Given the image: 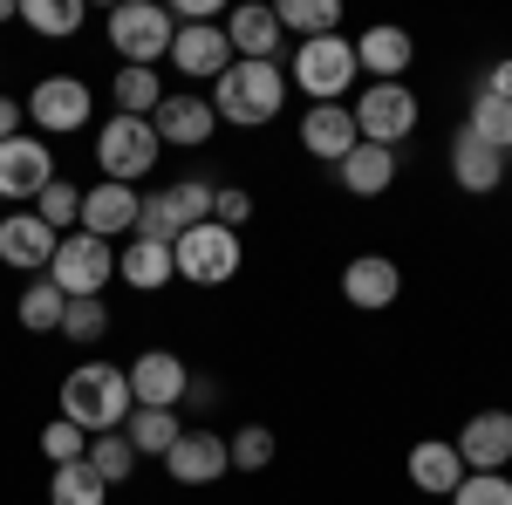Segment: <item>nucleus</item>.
I'll return each instance as SVG.
<instances>
[{"label": "nucleus", "mask_w": 512, "mask_h": 505, "mask_svg": "<svg viewBox=\"0 0 512 505\" xmlns=\"http://www.w3.org/2000/svg\"><path fill=\"white\" fill-rule=\"evenodd\" d=\"M137 403H130V376H123L117 362H76L69 376H62V417L89 437H103V430H123Z\"/></svg>", "instance_id": "obj_1"}, {"label": "nucleus", "mask_w": 512, "mask_h": 505, "mask_svg": "<svg viewBox=\"0 0 512 505\" xmlns=\"http://www.w3.org/2000/svg\"><path fill=\"white\" fill-rule=\"evenodd\" d=\"M287 110V69L280 62H233L219 76V96H212V117L233 123V130H260Z\"/></svg>", "instance_id": "obj_2"}, {"label": "nucleus", "mask_w": 512, "mask_h": 505, "mask_svg": "<svg viewBox=\"0 0 512 505\" xmlns=\"http://www.w3.org/2000/svg\"><path fill=\"white\" fill-rule=\"evenodd\" d=\"M287 76H294V89L308 96V103H342L355 89V41L349 35H321V41H301L294 55H287Z\"/></svg>", "instance_id": "obj_3"}, {"label": "nucleus", "mask_w": 512, "mask_h": 505, "mask_svg": "<svg viewBox=\"0 0 512 505\" xmlns=\"http://www.w3.org/2000/svg\"><path fill=\"white\" fill-rule=\"evenodd\" d=\"M171 35H178V21H171V7H158V0H123V7H110V48L123 55V69H158L164 55H171Z\"/></svg>", "instance_id": "obj_4"}, {"label": "nucleus", "mask_w": 512, "mask_h": 505, "mask_svg": "<svg viewBox=\"0 0 512 505\" xmlns=\"http://www.w3.org/2000/svg\"><path fill=\"white\" fill-rule=\"evenodd\" d=\"M110 273H117V246L96 233H62L55 239V260H48V280L69 294V301H103V287H110Z\"/></svg>", "instance_id": "obj_5"}, {"label": "nucleus", "mask_w": 512, "mask_h": 505, "mask_svg": "<svg viewBox=\"0 0 512 505\" xmlns=\"http://www.w3.org/2000/svg\"><path fill=\"white\" fill-rule=\"evenodd\" d=\"M239 260H246V246L219 219H205V226L171 239V267H178V280H192V287H226L239 273Z\"/></svg>", "instance_id": "obj_6"}, {"label": "nucleus", "mask_w": 512, "mask_h": 505, "mask_svg": "<svg viewBox=\"0 0 512 505\" xmlns=\"http://www.w3.org/2000/svg\"><path fill=\"white\" fill-rule=\"evenodd\" d=\"M158 157H164V144H158V130H151V117H110L103 130H96V164H103L110 185L151 178Z\"/></svg>", "instance_id": "obj_7"}, {"label": "nucleus", "mask_w": 512, "mask_h": 505, "mask_svg": "<svg viewBox=\"0 0 512 505\" xmlns=\"http://www.w3.org/2000/svg\"><path fill=\"white\" fill-rule=\"evenodd\" d=\"M349 117H355V137L362 144H383V151H396L410 130H417V96H410V82H369L362 96L349 103Z\"/></svg>", "instance_id": "obj_8"}, {"label": "nucleus", "mask_w": 512, "mask_h": 505, "mask_svg": "<svg viewBox=\"0 0 512 505\" xmlns=\"http://www.w3.org/2000/svg\"><path fill=\"white\" fill-rule=\"evenodd\" d=\"M21 110L35 123V137H76L89 110H96V96H89V82L82 76H41L28 96H21Z\"/></svg>", "instance_id": "obj_9"}, {"label": "nucleus", "mask_w": 512, "mask_h": 505, "mask_svg": "<svg viewBox=\"0 0 512 505\" xmlns=\"http://www.w3.org/2000/svg\"><path fill=\"white\" fill-rule=\"evenodd\" d=\"M55 178H62V171H55L48 137L21 130V137H7V144H0V205H28V198H41Z\"/></svg>", "instance_id": "obj_10"}, {"label": "nucleus", "mask_w": 512, "mask_h": 505, "mask_svg": "<svg viewBox=\"0 0 512 505\" xmlns=\"http://www.w3.org/2000/svg\"><path fill=\"white\" fill-rule=\"evenodd\" d=\"M164 62H171L178 76H192V82H219L226 69H233V41H226L219 21H178Z\"/></svg>", "instance_id": "obj_11"}, {"label": "nucleus", "mask_w": 512, "mask_h": 505, "mask_svg": "<svg viewBox=\"0 0 512 505\" xmlns=\"http://www.w3.org/2000/svg\"><path fill=\"white\" fill-rule=\"evenodd\" d=\"M123 376H130V403L137 410H178L185 403V383H192L185 355H171V349H144Z\"/></svg>", "instance_id": "obj_12"}, {"label": "nucleus", "mask_w": 512, "mask_h": 505, "mask_svg": "<svg viewBox=\"0 0 512 505\" xmlns=\"http://www.w3.org/2000/svg\"><path fill=\"white\" fill-rule=\"evenodd\" d=\"M164 471H171V485H185V492H198V485H219L226 471H233V458H226V437L205 424H185V437L164 451Z\"/></svg>", "instance_id": "obj_13"}, {"label": "nucleus", "mask_w": 512, "mask_h": 505, "mask_svg": "<svg viewBox=\"0 0 512 505\" xmlns=\"http://www.w3.org/2000/svg\"><path fill=\"white\" fill-rule=\"evenodd\" d=\"M396 294H403V267H396L390 253H355L349 267H342V301L362 314H383L396 308Z\"/></svg>", "instance_id": "obj_14"}, {"label": "nucleus", "mask_w": 512, "mask_h": 505, "mask_svg": "<svg viewBox=\"0 0 512 505\" xmlns=\"http://www.w3.org/2000/svg\"><path fill=\"white\" fill-rule=\"evenodd\" d=\"M82 233H96V239H130L137 233V185H110V178H96V185H82V219H76Z\"/></svg>", "instance_id": "obj_15"}, {"label": "nucleus", "mask_w": 512, "mask_h": 505, "mask_svg": "<svg viewBox=\"0 0 512 505\" xmlns=\"http://www.w3.org/2000/svg\"><path fill=\"white\" fill-rule=\"evenodd\" d=\"M219 28H226V41H233V62H280V48H287V35H280V14L267 7V0H246V7H233Z\"/></svg>", "instance_id": "obj_16"}, {"label": "nucleus", "mask_w": 512, "mask_h": 505, "mask_svg": "<svg viewBox=\"0 0 512 505\" xmlns=\"http://www.w3.org/2000/svg\"><path fill=\"white\" fill-rule=\"evenodd\" d=\"M410 62H417L410 28L376 21V28H362V35H355V69H362L369 82H403V76H410Z\"/></svg>", "instance_id": "obj_17"}, {"label": "nucleus", "mask_w": 512, "mask_h": 505, "mask_svg": "<svg viewBox=\"0 0 512 505\" xmlns=\"http://www.w3.org/2000/svg\"><path fill=\"white\" fill-rule=\"evenodd\" d=\"M465 471H506L512 465V410H478L465 417V430L451 437Z\"/></svg>", "instance_id": "obj_18"}, {"label": "nucleus", "mask_w": 512, "mask_h": 505, "mask_svg": "<svg viewBox=\"0 0 512 505\" xmlns=\"http://www.w3.org/2000/svg\"><path fill=\"white\" fill-rule=\"evenodd\" d=\"M151 130H158V144H178V151H205L212 144V130H219V117H212V103L205 96H164L158 110H151Z\"/></svg>", "instance_id": "obj_19"}, {"label": "nucleus", "mask_w": 512, "mask_h": 505, "mask_svg": "<svg viewBox=\"0 0 512 505\" xmlns=\"http://www.w3.org/2000/svg\"><path fill=\"white\" fill-rule=\"evenodd\" d=\"M403 471H410V485H417V492H431V499H451V492L465 485V458H458V444H451V437H424V444H410Z\"/></svg>", "instance_id": "obj_20"}, {"label": "nucleus", "mask_w": 512, "mask_h": 505, "mask_svg": "<svg viewBox=\"0 0 512 505\" xmlns=\"http://www.w3.org/2000/svg\"><path fill=\"white\" fill-rule=\"evenodd\" d=\"M451 178H458V192H472V198L499 192V185H506V151L478 144L472 130L458 123V130H451Z\"/></svg>", "instance_id": "obj_21"}, {"label": "nucleus", "mask_w": 512, "mask_h": 505, "mask_svg": "<svg viewBox=\"0 0 512 505\" xmlns=\"http://www.w3.org/2000/svg\"><path fill=\"white\" fill-rule=\"evenodd\" d=\"M362 137H355V117L349 103H315V110H301V151L321 157V164H342Z\"/></svg>", "instance_id": "obj_22"}, {"label": "nucleus", "mask_w": 512, "mask_h": 505, "mask_svg": "<svg viewBox=\"0 0 512 505\" xmlns=\"http://www.w3.org/2000/svg\"><path fill=\"white\" fill-rule=\"evenodd\" d=\"M48 260H55V233L41 226L35 212H7V219H0V267L48 273Z\"/></svg>", "instance_id": "obj_23"}, {"label": "nucleus", "mask_w": 512, "mask_h": 505, "mask_svg": "<svg viewBox=\"0 0 512 505\" xmlns=\"http://www.w3.org/2000/svg\"><path fill=\"white\" fill-rule=\"evenodd\" d=\"M335 178H342L349 198H383L396 185V151H383V144H355V151L335 164Z\"/></svg>", "instance_id": "obj_24"}, {"label": "nucleus", "mask_w": 512, "mask_h": 505, "mask_svg": "<svg viewBox=\"0 0 512 505\" xmlns=\"http://www.w3.org/2000/svg\"><path fill=\"white\" fill-rule=\"evenodd\" d=\"M117 280H123V287H137V294H158L164 280H178L171 246H158V239H123V246H117Z\"/></svg>", "instance_id": "obj_25"}, {"label": "nucleus", "mask_w": 512, "mask_h": 505, "mask_svg": "<svg viewBox=\"0 0 512 505\" xmlns=\"http://www.w3.org/2000/svg\"><path fill=\"white\" fill-rule=\"evenodd\" d=\"M62 308H69V294H62L48 273H35V280L21 287V301H14V314H21L28 335H62Z\"/></svg>", "instance_id": "obj_26"}, {"label": "nucleus", "mask_w": 512, "mask_h": 505, "mask_svg": "<svg viewBox=\"0 0 512 505\" xmlns=\"http://www.w3.org/2000/svg\"><path fill=\"white\" fill-rule=\"evenodd\" d=\"M123 437H130L137 458H164V451L185 437V417H178V410H130V417H123Z\"/></svg>", "instance_id": "obj_27"}, {"label": "nucleus", "mask_w": 512, "mask_h": 505, "mask_svg": "<svg viewBox=\"0 0 512 505\" xmlns=\"http://www.w3.org/2000/svg\"><path fill=\"white\" fill-rule=\"evenodd\" d=\"M280 35H301V41H321V35H342V0H280Z\"/></svg>", "instance_id": "obj_28"}, {"label": "nucleus", "mask_w": 512, "mask_h": 505, "mask_svg": "<svg viewBox=\"0 0 512 505\" xmlns=\"http://www.w3.org/2000/svg\"><path fill=\"white\" fill-rule=\"evenodd\" d=\"M14 14H21L41 41H69L82 21H89V7H82V0H21Z\"/></svg>", "instance_id": "obj_29"}, {"label": "nucleus", "mask_w": 512, "mask_h": 505, "mask_svg": "<svg viewBox=\"0 0 512 505\" xmlns=\"http://www.w3.org/2000/svg\"><path fill=\"white\" fill-rule=\"evenodd\" d=\"M110 103H117V117H151L164 103L158 69H117V76H110Z\"/></svg>", "instance_id": "obj_30"}, {"label": "nucleus", "mask_w": 512, "mask_h": 505, "mask_svg": "<svg viewBox=\"0 0 512 505\" xmlns=\"http://www.w3.org/2000/svg\"><path fill=\"white\" fill-rule=\"evenodd\" d=\"M82 465L96 471L103 485H123V478L137 471V451H130V437H123V430H103V437H89V451H82Z\"/></svg>", "instance_id": "obj_31"}, {"label": "nucleus", "mask_w": 512, "mask_h": 505, "mask_svg": "<svg viewBox=\"0 0 512 505\" xmlns=\"http://www.w3.org/2000/svg\"><path fill=\"white\" fill-rule=\"evenodd\" d=\"M48 505H110V485L89 465H55L48 478Z\"/></svg>", "instance_id": "obj_32"}, {"label": "nucleus", "mask_w": 512, "mask_h": 505, "mask_svg": "<svg viewBox=\"0 0 512 505\" xmlns=\"http://www.w3.org/2000/svg\"><path fill=\"white\" fill-rule=\"evenodd\" d=\"M35 219L48 226V233L62 239V233H76V219H82V185H69V178H55L48 192L35 198Z\"/></svg>", "instance_id": "obj_33"}, {"label": "nucleus", "mask_w": 512, "mask_h": 505, "mask_svg": "<svg viewBox=\"0 0 512 505\" xmlns=\"http://www.w3.org/2000/svg\"><path fill=\"white\" fill-rule=\"evenodd\" d=\"M465 130H472L478 144H492V151H512V103H499V96H485V89H478Z\"/></svg>", "instance_id": "obj_34"}, {"label": "nucleus", "mask_w": 512, "mask_h": 505, "mask_svg": "<svg viewBox=\"0 0 512 505\" xmlns=\"http://www.w3.org/2000/svg\"><path fill=\"white\" fill-rule=\"evenodd\" d=\"M212 198H219V192H212L205 178H178V185H164V205L178 212V226H185V233L212 219Z\"/></svg>", "instance_id": "obj_35"}, {"label": "nucleus", "mask_w": 512, "mask_h": 505, "mask_svg": "<svg viewBox=\"0 0 512 505\" xmlns=\"http://www.w3.org/2000/svg\"><path fill=\"white\" fill-rule=\"evenodd\" d=\"M226 458H233V471H267L274 465V430L267 424H239L233 437H226Z\"/></svg>", "instance_id": "obj_36"}, {"label": "nucleus", "mask_w": 512, "mask_h": 505, "mask_svg": "<svg viewBox=\"0 0 512 505\" xmlns=\"http://www.w3.org/2000/svg\"><path fill=\"white\" fill-rule=\"evenodd\" d=\"M82 451H89V430H76L69 417H48L41 424V458L48 465H82Z\"/></svg>", "instance_id": "obj_37"}, {"label": "nucleus", "mask_w": 512, "mask_h": 505, "mask_svg": "<svg viewBox=\"0 0 512 505\" xmlns=\"http://www.w3.org/2000/svg\"><path fill=\"white\" fill-rule=\"evenodd\" d=\"M62 335L82 342V349L103 342V335H110V308H103V301H69V308H62Z\"/></svg>", "instance_id": "obj_38"}, {"label": "nucleus", "mask_w": 512, "mask_h": 505, "mask_svg": "<svg viewBox=\"0 0 512 505\" xmlns=\"http://www.w3.org/2000/svg\"><path fill=\"white\" fill-rule=\"evenodd\" d=\"M451 505H512V478L506 471H465V485L451 492Z\"/></svg>", "instance_id": "obj_39"}, {"label": "nucleus", "mask_w": 512, "mask_h": 505, "mask_svg": "<svg viewBox=\"0 0 512 505\" xmlns=\"http://www.w3.org/2000/svg\"><path fill=\"white\" fill-rule=\"evenodd\" d=\"M212 219H219L226 233H239V226L253 219V192H239V185H226V192L212 198Z\"/></svg>", "instance_id": "obj_40"}, {"label": "nucleus", "mask_w": 512, "mask_h": 505, "mask_svg": "<svg viewBox=\"0 0 512 505\" xmlns=\"http://www.w3.org/2000/svg\"><path fill=\"white\" fill-rule=\"evenodd\" d=\"M219 396H226V389H219V376H192V383H185V403H178V417H185V410H192V417L219 410Z\"/></svg>", "instance_id": "obj_41"}, {"label": "nucleus", "mask_w": 512, "mask_h": 505, "mask_svg": "<svg viewBox=\"0 0 512 505\" xmlns=\"http://www.w3.org/2000/svg\"><path fill=\"white\" fill-rule=\"evenodd\" d=\"M485 96L512 103V55H506V62H492V76H485Z\"/></svg>", "instance_id": "obj_42"}, {"label": "nucleus", "mask_w": 512, "mask_h": 505, "mask_svg": "<svg viewBox=\"0 0 512 505\" xmlns=\"http://www.w3.org/2000/svg\"><path fill=\"white\" fill-rule=\"evenodd\" d=\"M21 123H28V110H21L14 96H0V144H7V137H21Z\"/></svg>", "instance_id": "obj_43"}, {"label": "nucleus", "mask_w": 512, "mask_h": 505, "mask_svg": "<svg viewBox=\"0 0 512 505\" xmlns=\"http://www.w3.org/2000/svg\"><path fill=\"white\" fill-rule=\"evenodd\" d=\"M14 7H21V0H0V21H14Z\"/></svg>", "instance_id": "obj_44"}, {"label": "nucleus", "mask_w": 512, "mask_h": 505, "mask_svg": "<svg viewBox=\"0 0 512 505\" xmlns=\"http://www.w3.org/2000/svg\"><path fill=\"white\" fill-rule=\"evenodd\" d=\"M506 171H512V151H506Z\"/></svg>", "instance_id": "obj_45"}]
</instances>
